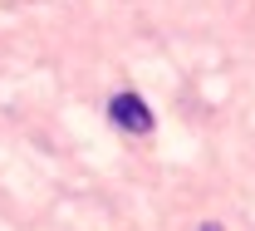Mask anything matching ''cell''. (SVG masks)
I'll return each instance as SVG.
<instances>
[{"instance_id":"2","label":"cell","mask_w":255,"mask_h":231,"mask_svg":"<svg viewBox=\"0 0 255 231\" xmlns=\"http://www.w3.org/2000/svg\"><path fill=\"white\" fill-rule=\"evenodd\" d=\"M201 231H221V227H216V222H201Z\"/></svg>"},{"instance_id":"1","label":"cell","mask_w":255,"mask_h":231,"mask_svg":"<svg viewBox=\"0 0 255 231\" xmlns=\"http://www.w3.org/2000/svg\"><path fill=\"white\" fill-rule=\"evenodd\" d=\"M108 118H113L123 133H152V108L137 99V94H113V103H108Z\"/></svg>"}]
</instances>
